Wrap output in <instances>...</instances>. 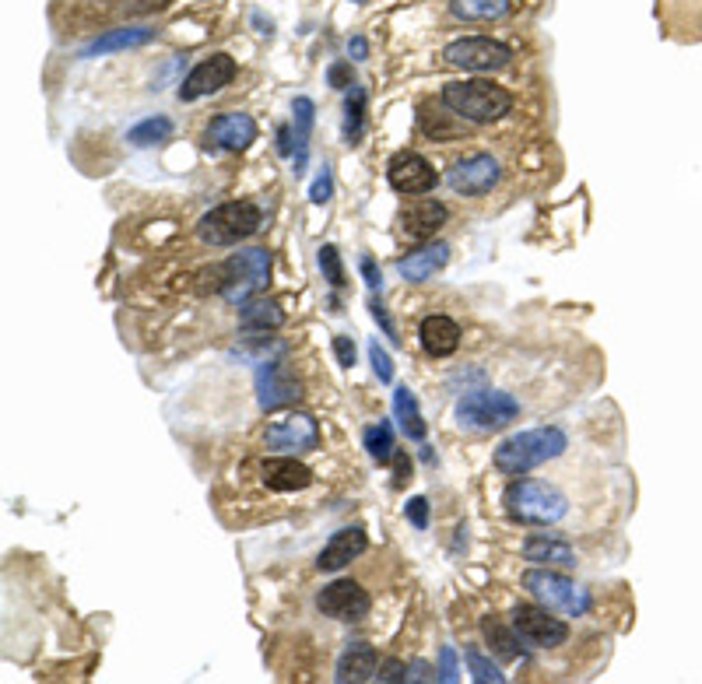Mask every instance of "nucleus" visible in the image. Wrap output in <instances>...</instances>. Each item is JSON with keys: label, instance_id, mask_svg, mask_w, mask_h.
<instances>
[{"label": "nucleus", "instance_id": "nucleus-1", "mask_svg": "<svg viewBox=\"0 0 702 684\" xmlns=\"http://www.w3.org/2000/svg\"><path fill=\"white\" fill-rule=\"evenodd\" d=\"M566 449H569V435L559 425L527 428V432H516L499 442V449H495V471L509 474V478H520V474L562 456Z\"/></svg>", "mask_w": 702, "mask_h": 684}, {"label": "nucleus", "instance_id": "nucleus-2", "mask_svg": "<svg viewBox=\"0 0 702 684\" xmlns=\"http://www.w3.org/2000/svg\"><path fill=\"white\" fill-rule=\"evenodd\" d=\"M502 502H506V513L523 527H552L569 513V499L559 488L538 478H523V474L506 488Z\"/></svg>", "mask_w": 702, "mask_h": 684}, {"label": "nucleus", "instance_id": "nucleus-3", "mask_svg": "<svg viewBox=\"0 0 702 684\" xmlns=\"http://www.w3.org/2000/svg\"><path fill=\"white\" fill-rule=\"evenodd\" d=\"M443 106L467 123H495L513 109V95L488 78H467L443 85Z\"/></svg>", "mask_w": 702, "mask_h": 684}, {"label": "nucleus", "instance_id": "nucleus-4", "mask_svg": "<svg viewBox=\"0 0 702 684\" xmlns=\"http://www.w3.org/2000/svg\"><path fill=\"white\" fill-rule=\"evenodd\" d=\"M211 292H218L222 299H229L232 306H243L250 302L260 288L271 281V253L267 250H239L232 253L225 264L211 267Z\"/></svg>", "mask_w": 702, "mask_h": 684}, {"label": "nucleus", "instance_id": "nucleus-5", "mask_svg": "<svg viewBox=\"0 0 702 684\" xmlns=\"http://www.w3.org/2000/svg\"><path fill=\"white\" fill-rule=\"evenodd\" d=\"M264 225V211L253 200H229L208 211L197 225V236L208 246H236L243 239L257 236Z\"/></svg>", "mask_w": 702, "mask_h": 684}, {"label": "nucleus", "instance_id": "nucleus-6", "mask_svg": "<svg viewBox=\"0 0 702 684\" xmlns=\"http://www.w3.org/2000/svg\"><path fill=\"white\" fill-rule=\"evenodd\" d=\"M457 425L467 432H499L520 418V400L502 390H471L457 400Z\"/></svg>", "mask_w": 702, "mask_h": 684}, {"label": "nucleus", "instance_id": "nucleus-7", "mask_svg": "<svg viewBox=\"0 0 702 684\" xmlns=\"http://www.w3.org/2000/svg\"><path fill=\"white\" fill-rule=\"evenodd\" d=\"M523 586L534 593V600L569 618H583L590 611V593L580 583H573L569 576L552 569H527L523 572Z\"/></svg>", "mask_w": 702, "mask_h": 684}, {"label": "nucleus", "instance_id": "nucleus-8", "mask_svg": "<svg viewBox=\"0 0 702 684\" xmlns=\"http://www.w3.org/2000/svg\"><path fill=\"white\" fill-rule=\"evenodd\" d=\"M443 57H446V64L460 67V71L488 74V71H502V67H509L513 50L492 36H464V39H457V43L446 46Z\"/></svg>", "mask_w": 702, "mask_h": 684}, {"label": "nucleus", "instance_id": "nucleus-9", "mask_svg": "<svg viewBox=\"0 0 702 684\" xmlns=\"http://www.w3.org/2000/svg\"><path fill=\"white\" fill-rule=\"evenodd\" d=\"M513 628L531 649H555L569 639V625L562 618H552V607L545 604H520L513 611Z\"/></svg>", "mask_w": 702, "mask_h": 684}, {"label": "nucleus", "instance_id": "nucleus-10", "mask_svg": "<svg viewBox=\"0 0 702 684\" xmlns=\"http://www.w3.org/2000/svg\"><path fill=\"white\" fill-rule=\"evenodd\" d=\"M316 607L334 621H362L373 611V597L355 579H334V583L316 593Z\"/></svg>", "mask_w": 702, "mask_h": 684}, {"label": "nucleus", "instance_id": "nucleus-11", "mask_svg": "<svg viewBox=\"0 0 702 684\" xmlns=\"http://www.w3.org/2000/svg\"><path fill=\"white\" fill-rule=\"evenodd\" d=\"M236 74H239L236 57H229V53H211V57H204L201 64H197L194 71L183 78L180 99L183 102H197V99H204V95L222 92L225 85H232Z\"/></svg>", "mask_w": 702, "mask_h": 684}, {"label": "nucleus", "instance_id": "nucleus-12", "mask_svg": "<svg viewBox=\"0 0 702 684\" xmlns=\"http://www.w3.org/2000/svg\"><path fill=\"white\" fill-rule=\"evenodd\" d=\"M387 179L404 197H422V193H432L439 186V172L432 169L429 158L415 155V151H401V155L390 158Z\"/></svg>", "mask_w": 702, "mask_h": 684}, {"label": "nucleus", "instance_id": "nucleus-13", "mask_svg": "<svg viewBox=\"0 0 702 684\" xmlns=\"http://www.w3.org/2000/svg\"><path fill=\"white\" fill-rule=\"evenodd\" d=\"M299 397H302V386H299V379L288 372L285 362H278V358L260 362V369H257V400H260L264 411H278V407L295 404Z\"/></svg>", "mask_w": 702, "mask_h": 684}, {"label": "nucleus", "instance_id": "nucleus-14", "mask_svg": "<svg viewBox=\"0 0 702 684\" xmlns=\"http://www.w3.org/2000/svg\"><path fill=\"white\" fill-rule=\"evenodd\" d=\"M267 449H285V453H313L320 446V428L309 414H285L271 421L264 432Z\"/></svg>", "mask_w": 702, "mask_h": 684}, {"label": "nucleus", "instance_id": "nucleus-15", "mask_svg": "<svg viewBox=\"0 0 702 684\" xmlns=\"http://www.w3.org/2000/svg\"><path fill=\"white\" fill-rule=\"evenodd\" d=\"M502 179V169L492 155H471L464 162H457L446 176V183L453 186V193L464 197H481V193L495 190V183Z\"/></svg>", "mask_w": 702, "mask_h": 684}, {"label": "nucleus", "instance_id": "nucleus-16", "mask_svg": "<svg viewBox=\"0 0 702 684\" xmlns=\"http://www.w3.org/2000/svg\"><path fill=\"white\" fill-rule=\"evenodd\" d=\"M204 141L218 151H246L257 141V120L250 113H222L208 123Z\"/></svg>", "mask_w": 702, "mask_h": 684}, {"label": "nucleus", "instance_id": "nucleus-17", "mask_svg": "<svg viewBox=\"0 0 702 684\" xmlns=\"http://www.w3.org/2000/svg\"><path fill=\"white\" fill-rule=\"evenodd\" d=\"M366 551H369L366 530H362V527H344V530H337L327 544H323L320 558H316V569H320V572H337V569H344L351 558L366 555Z\"/></svg>", "mask_w": 702, "mask_h": 684}, {"label": "nucleus", "instance_id": "nucleus-18", "mask_svg": "<svg viewBox=\"0 0 702 684\" xmlns=\"http://www.w3.org/2000/svg\"><path fill=\"white\" fill-rule=\"evenodd\" d=\"M446 218H450V207L443 200H415L401 214V232L408 239H415V243H425V239H432L446 225Z\"/></svg>", "mask_w": 702, "mask_h": 684}, {"label": "nucleus", "instance_id": "nucleus-19", "mask_svg": "<svg viewBox=\"0 0 702 684\" xmlns=\"http://www.w3.org/2000/svg\"><path fill=\"white\" fill-rule=\"evenodd\" d=\"M260 478L271 492H302L313 485V471L299 464L295 456H267L260 464Z\"/></svg>", "mask_w": 702, "mask_h": 684}, {"label": "nucleus", "instance_id": "nucleus-20", "mask_svg": "<svg viewBox=\"0 0 702 684\" xmlns=\"http://www.w3.org/2000/svg\"><path fill=\"white\" fill-rule=\"evenodd\" d=\"M376 667H380V653L369 642H351L341 656H337V681L341 684H362V681H376Z\"/></svg>", "mask_w": 702, "mask_h": 684}, {"label": "nucleus", "instance_id": "nucleus-21", "mask_svg": "<svg viewBox=\"0 0 702 684\" xmlns=\"http://www.w3.org/2000/svg\"><path fill=\"white\" fill-rule=\"evenodd\" d=\"M446 264H450V246L436 243V246H422V250H415V253H408V257L397 260V274H401L404 281L422 285V281L436 278Z\"/></svg>", "mask_w": 702, "mask_h": 684}, {"label": "nucleus", "instance_id": "nucleus-22", "mask_svg": "<svg viewBox=\"0 0 702 684\" xmlns=\"http://www.w3.org/2000/svg\"><path fill=\"white\" fill-rule=\"evenodd\" d=\"M418 337H422V348L432 358H446L460 348V327L450 316H425L422 327H418Z\"/></svg>", "mask_w": 702, "mask_h": 684}, {"label": "nucleus", "instance_id": "nucleus-23", "mask_svg": "<svg viewBox=\"0 0 702 684\" xmlns=\"http://www.w3.org/2000/svg\"><path fill=\"white\" fill-rule=\"evenodd\" d=\"M523 558H527V562L548 565V569H573L576 565V551L569 548L566 541L548 537V534L527 537V541H523Z\"/></svg>", "mask_w": 702, "mask_h": 684}, {"label": "nucleus", "instance_id": "nucleus-24", "mask_svg": "<svg viewBox=\"0 0 702 684\" xmlns=\"http://www.w3.org/2000/svg\"><path fill=\"white\" fill-rule=\"evenodd\" d=\"M155 39V29H109L102 32L99 39L81 50V57L92 60V57H106V53H120V50H137V46H148Z\"/></svg>", "mask_w": 702, "mask_h": 684}, {"label": "nucleus", "instance_id": "nucleus-25", "mask_svg": "<svg viewBox=\"0 0 702 684\" xmlns=\"http://www.w3.org/2000/svg\"><path fill=\"white\" fill-rule=\"evenodd\" d=\"M281 323H285V313H281V306L271 299H250L239 306V327L243 330H260V334H267V330H278Z\"/></svg>", "mask_w": 702, "mask_h": 684}, {"label": "nucleus", "instance_id": "nucleus-26", "mask_svg": "<svg viewBox=\"0 0 702 684\" xmlns=\"http://www.w3.org/2000/svg\"><path fill=\"white\" fill-rule=\"evenodd\" d=\"M513 11V0H450V15L460 22H499Z\"/></svg>", "mask_w": 702, "mask_h": 684}, {"label": "nucleus", "instance_id": "nucleus-27", "mask_svg": "<svg viewBox=\"0 0 702 684\" xmlns=\"http://www.w3.org/2000/svg\"><path fill=\"white\" fill-rule=\"evenodd\" d=\"M394 418L401 421V432L408 435V439L422 442L425 435H429V425H425L422 411H418L415 393H411L408 386H397V390H394Z\"/></svg>", "mask_w": 702, "mask_h": 684}, {"label": "nucleus", "instance_id": "nucleus-28", "mask_svg": "<svg viewBox=\"0 0 702 684\" xmlns=\"http://www.w3.org/2000/svg\"><path fill=\"white\" fill-rule=\"evenodd\" d=\"M313 120H316V106L313 99L299 95L292 102V127H295V172H302L309 155V134H313Z\"/></svg>", "mask_w": 702, "mask_h": 684}, {"label": "nucleus", "instance_id": "nucleus-29", "mask_svg": "<svg viewBox=\"0 0 702 684\" xmlns=\"http://www.w3.org/2000/svg\"><path fill=\"white\" fill-rule=\"evenodd\" d=\"M481 635H485V642L492 646V653L499 660H516L523 653L520 649L523 639L516 635V628H506L499 618H481Z\"/></svg>", "mask_w": 702, "mask_h": 684}, {"label": "nucleus", "instance_id": "nucleus-30", "mask_svg": "<svg viewBox=\"0 0 702 684\" xmlns=\"http://www.w3.org/2000/svg\"><path fill=\"white\" fill-rule=\"evenodd\" d=\"M366 109H369V92L362 85H355L344 102V141L355 144L366 130Z\"/></svg>", "mask_w": 702, "mask_h": 684}, {"label": "nucleus", "instance_id": "nucleus-31", "mask_svg": "<svg viewBox=\"0 0 702 684\" xmlns=\"http://www.w3.org/2000/svg\"><path fill=\"white\" fill-rule=\"evenodd\" d=\"M172 120L169 116H148V120L134 123V127L127 130V141L134 144V148H151V144H162L172 137Z\"/></svg>", "mask_w": 702, "mask_h": 684}, {"label": "nucleus", "instance_id": "nucleus-32", "mask_svg": "<svg viewBox=\"0 0 702 684\" xmlns=\"http://www.w3.org/2000/svg\"><path fill=\"white\" fill-rule=\"evenodd\" d=\"M362 442H366V453L373 456V464H390V460H394L397 446H394V432H390L387 421L369 425L366 432H362Z\"/></svg>", "mask_w": 702, "mask_h": 684}, {"label": "nucleus", "instance_id": "nucleus-33", "mask_svg": "<svg viewBox=\"0 0 702 684\" xmlns=\"http://www.w3.org/2000/svg\"><path fill=\"white\" fill-rule=\"evenodd\" d=\"M464 660H467V670H471V677L478 684H502V681H506V674H502V670L495 667L488 656H481L478 649H464Z\"/></svg>", "mask_w": 702, "mask_h": 684}, {"label": "nucleus", "instance_id": "nucleus-34", "mask_svg": "<svg viewBox=\"0 0 702 684\" xmlns=\"http://www.w3.org/2000/svg\"><path fill=\"white\" fill-rule=\"evenodd\" d=\"M320 271H323V278L330 281V288L348 285V281H344V264H341L337 246H320Z\"/></svg>", "mask_w": 702, "mask_h": 684}, {"label": "nucleus", "instance_id": "nucleus-35", "mask_svg": "<svg viewBox=\"0 0 702 684\" xmlns=\"http://www.w3.org/2000/svg\"><path fill=\"white\" fill-rule=\"evenodd\" d=\"M327 85H330V88H337V92H351V88L359 85V81H355V71H351L348 60H337V64H330V67H327Z\"/></svg>", "mask_w": 702, "mask_h": 684}, {"label": "nucleus", "instance_id": "nucleus-36", "mask_svg": "<svg viewBox=\"0 0 702 684\" xmlns=\"http://www.w3.org/2000/svg\"><path fill=\"white\" fill-rule=\"evenodd\" d=\"M369 362H373V372L380 383H394V358L380 348V341L369 344Z\"/></svg>", "mask_w": 702, "mask_h": 684}, {"label": "nucleus", "instance_id": "nucleus-37", "mask_svg": "<svg viewBox=\"0 0 702 684\" xmlns=\"http://www.w3.org/2000/svg\"><path fill=\"white\" fill-rule=\"evenodd\" d=\"M330 197H334V176H330V169L323 165V172L313 179V186H309V200H313V204H327Z\"/></svg>", "mask_w": 702, "mask_h": 684}, {"label": "nucleus", "instance_id": "nucleus-38", "mask_svg": "<svg viewBox=\"0 0 702 684\" xmlns=\"http://www.w3.org/2000/svg\"><path fill=\"white\" fill-rule=\"evenodd\" d=\"M404 513H408V520H411V527H415V530H429V499L415 495V499L404 506Z\"/></svg>", "mask_w": 702, "mask_h": 684}, {"label": "nucleus", "instance_id": "nucleus-39", "mask_svg": "<svg viewBox=\"0 0 702 684\" xmlns=\"http://www.w3.org/2000/svg\"><path fill=\"white\" fill-rule=\"evenodd\" d=\"M376 681H383V684L408 681V663H401V660H383L380 667H376Z\"/></svg>", "mask_w": 702, "mask_h": 684}, {"label": "nucleus", "instance_id": "nucleus-40", "mask_svg": "<svg viewBox=\"0 0 702 684\" xmlns=\"http://www.w3.org/2000/svg\"><path fill=\"white\" fill-rule=\"evenodd\" d=\"M359 271H362V278H366V285L373 288V292H383V274H380V267H376V260L369 257V253L359 260Z\"/></svg>", "mask_w": 702, "mask_h": 684}, {"label": "nucleus", "instance_id": "nucleus-41", "mask_svg": "<svg viewBox=\"0 0 702 684\" xmlns=\"http://www.w3.org/2000/svg\"><path fill=\"white\" fill-rule=\"evenodd\" d=\"M439 681H457V653H453V646H443V653H439Z\"/></svg>", "mask_w": 702, "mask_h": 684}, {"label": "nucleus", "instance_id": "nucleus-42", "mask_svg": "<svg viewBox=\"0 0 702 684\" xmlns=\"http://www.w3.org/2000/svg\"><path fill=\"white\" fill-rule=\"evenodd\" d=\"M390 464H394V485L401 488L404 481L411 478V460H408V453H404V449H397L394 460H390Z\"/></svg>", "mask_w": 702, "mask_h": 684}, {"label": "nucleus", "instance_id": "nucleus-43", "mask_svg": "<svg viewBox=\"0 0 702 684\" xmlns=\"http://www.w3.org/2000/svg\"><path fill=\"white\" fill-rule=\"evenodd\" d=\"M334 355H337V362L341 365H355V341L351 337H334Z\"/></svg>", "mask_w": 702, "mask_h": 684}, {"label": "nucleus", "instance_id": "nucleus-44", "mask_svg": "<svg viewBox=\"0 0 702 684\" xmlns=\"http://www.w3.org/2000/svg\"><path fill=\"white\" fill-rule=\"evenodd\" d=\"M369 309H373V320H376V323H380V327H383V334H387V337H394V341H397V327H394V323H390V313H387V306H383L380 299H373V306H369Z\"/></svg>", "mask_w": 702, "mask_h": 684}, {"label": "nucleus", "instance_id": "nucleus-45", "mask_svg": "<svg viewBox=\"0 0 702 684\" xmlns=\"http://www.w3.org/2000/svg\"><path fill=\"white\" fill-rule=\"evenodd\" d=\"M408 681H439V674H432L429 663L415 660V663H408ZM408 681H404V684H408Z\"/></svg>", "mask_w": 702, "mask_h": 684}, {"label": "nucleus", "instance_id": "nucleus-46", "mask_svg": "<svg viewBox=\"0 0 702 684\" xmlns=\"http://www.w3.org/2000/svg\"><path fill=\"white\" fill-rule=\"evenodd\" d=\"M278 155H285V158H292V155H295L292 127H288V123H281V127H278Z\"/></svg>", "mask_w": 702, "mask_h": 684}, {"label": "nucleus", "instance_id": "nucleus-47", "mask_svg": "<svg viewBox=\"0 0 702 684\" xmlns=\"http://www.w3.org/2000/svg\"><path fill=\"white\" fill-rule=\"evenodd\" d=\"M348 53H351V60H366L369 57V43L362 36H351L348 39Z\"/></svg>", "mask_w": 702, "mask_h": 684}, {"label": "nucleus", "instance_id": "nucleus-48", "mask_svg": "<svg viewBox=\"0 0 702 684\" xmlns=\"http://www.w3.org/2000/svg\"><path fill=\"white\" fill-rule=\"evenodd\" d=\"M355 4H362V0H355Z\"/></svg>", "mask_w": 702, "mask_h": 684}]
</instances>
